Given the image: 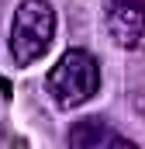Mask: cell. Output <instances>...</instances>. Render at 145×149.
Returning a JSON list of instances; mask_svg holds the SVG:
<instances>
[{"label":"cell","instance_id":"3","mask_svg":"<svg viewBox=\"0 0 145 149\" xmlns=\"http://www.w3.org/2000/svg\"><path fill=\"white\" fill-rule=\"evenodd\" d=\"M104 24L117 49H135L145 35V0H104Z\"/></svg>","mask_w":145,"mask_h":149},{"label":"cell","instance_id":"1","mask_svg":"<svg viewBox=\"0 0 145 149\" xmlns=\"http://www.w3.org/2000/svg\"><path fill=\"white\" fill-rule=\"evenodd\" d=\"M45 90L59 111H76L100 90V63L86 49H69L48 70Z\"/></svg>","mask_w":145,"mask_h":149},{"label":"cell","instance_id":"4","mask_svg":"<svg viewBox=\"0 0 145 149\" xmlns=\"http://www.w3.org/2000/svg\"><path fill=\"white\" fill-rule=\"evenodd\" d=\"M66 142L76 149H104V146H121V149H131V142L124 135H117L104 118H83L76 121L66 135Z\"/></svg>","mask_w":145,"mask_h":149},{"label":"cell","instance_id":"2","mask_svg":"<svg viewBox=\"0 0 145 149\" xmlns=\"http://www.w3.org/2000/svg\"><path fill=\"white\" fill-rule=\"evenodd\" d=\"M55 7L48 0H21L10 17V56L17 66L38 63L55 42Z\"/></svg>","mask_w":145,"mask_h":149}]
</instances>
